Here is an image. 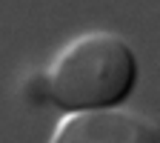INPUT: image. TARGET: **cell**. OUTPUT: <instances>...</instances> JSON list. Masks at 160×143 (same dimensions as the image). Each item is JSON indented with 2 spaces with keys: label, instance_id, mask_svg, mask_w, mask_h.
Returning a JSON list of instances; mask_svg holds the SVG:
<instances>
[{
  "label": "cell",
  "instance_id": "cell-1",
  "mask_svg": "<svg viewBox=\"0 0 160 143\" xmlns=\"http://www.w3.org/2000/svg\"><path fill=\"white\" fill-rule=\"evenodd\" d=\"M137 63L126 40L86 34L54 60L49 72L52 100L60 109H103L120 103L134 86Z\"/></svg>",
  "mask_w": 160,
  "mask_h": 143
},
{
  "label": "cell",
  "instance_id": "cell-2",
  "mask_svg": "<svg viewBox=\"0 0 160 143\" xmlns=\"http://www.w3.org/2000/svg\"><path fill=\"white\" fill-rule=\"evenodd\" d=\"M57 143H157V126L137 115L103 109H80L54 132Z\"/></svg>",
  "mask_w": 160,
  "mask_h": 143
},
{
  "label": "cell",
  "instance_id": "cell-3",
  "mask_svg": "<svg viewBox=\"0 0 160 143\" xmlns=\"http://www.w3.org/2000/svg\"><path fill=\"white\" fill-rule=\"evenodd\" d=\"M26 100L34 106H43L52 100V83H49V74L46 77H34L26 83Z\"/></svg>",
  "mask_w": 160,
  "mask_h": 143
}]
</instances>
